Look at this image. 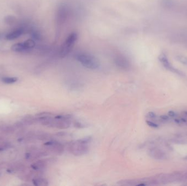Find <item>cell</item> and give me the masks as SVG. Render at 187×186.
<instances>
[{
	"mask_svg": "<svg viewBox=\"0 0 187 186\" xmlns=\"http://www.w3.org/2000/svg\"><path fill=\"white\" fill-rule=\"evenodd\" d=\"M36 121L46 126L55 128L67 129L71 126L72 118L69 115H55L48 112L37 114Z\"/></svg>",
	"mask_w": 187,
	"mask_h": 186,
	"instance_id": "obj_1",
	"label": "cell"
},
{
	"mask_svg": "<svg viewBox=\"0 0 187 186\" xmlns=\"http://www.w3.org/2000/svg\"><path fill=\"white\" fill-rule=\"evenodd\" d=\"M90 140V138L85 137L70 142L69 145L70 152L75 156L86 155L89 152Z\"/></svg>",
	"mask_w": 187,
	"mask_h": 186,
	"instance_id": "obj_2",
	"label": "cell"
},
{
	"mask_svg": "<svg viewBox=\"0 0 187 186\" xmlns=\"http://www.w3.org/2000/svg\"><path fill=\"white\" fill-rule=\"evenodd\" d=\"M76 60L85 68L96 69L100 67V62L95 56L85 53H78L76 55Z\"/></svg>",
	"mask_w": 187,
	"mask_h": 186,
	"instance_id": "obj_3",
	"label": "cell"
},
{
	"mask_svg": "<svg viewBox=\"0 0 187 186\" xmlns=\"http://www.w3.org/2000/svg\"><path fill=\"white\" fill-rule=\"evenodd\" d=\"M77 38L78 35L76 32L70 34L60 48V55L61 58H64L71 51L77 40Z\"/></svg>",
	"mask_w": 187,
	"mask_h": 186,
	"instance_id": "obj_4",
	"label": "cell"
},
{
	"mask_svg": "<svg viewBox=\"0 0 187 186\" xmlns=\"http://www.w3.org/2000/svg\"><path fill=\"white\" fill-rule=\"evenodd\" d=\"M45 145L49 151L57 155H61L64 151V145L61 143L56 141L51 140L46 142Z\"/></svg>",
	"mask_w": 187,
	"mask_h": 186,
	"instance_id": "obj_5",
	"label": "cell"
},
{
	"mask_svg": "<svg viewBox=\"0 0 187 186\" xmlns=\"http://www.w3.org/2000/svg\"><path fill=\"white\" fill-rule=\"evenodd\" d=\"M159 60L161 61V63L163 64L164 67L165 68L169 69V71L173 72L174 73H177L178 74H181L182 73L180 71H178L177 69L175 68L174 67L172 66L171 63H170L169 61L167 58V56L165 55V53H161V55L159 56Z\"/></svg>",
	"mask_w": 187,
	"mask_h": 186,
	"instance_id": "obj_6",
	"label": "cell"
},
{
	"mask_svg": "<svg viewBox=\"0 0 187 186\" xmlns=\"http://www.w3.org/2000/svg\"><path fill=\"white\" fill-rule=\"evenodd\" d=\"M116 65L122 69H127L129 68L130 63L129 61L124 57H118L115 60Z\"/></svg>",
	"mask_w": 187,
	"mask_h": 186,
	"instance_id": "obj_7",
	"label": "cell"
},
{
	"mask_svg": "<svg viewBox=\"0 0 187 186\" xmlns=\"http://www.w3.org/2000/svg\"><path fill=\"white\" fill-rule=\"evenodd\" d=\"M23 32H24V30L22 29H17L8 34H7L6 36V38L8 40H14L15 39L19 38L20 35H22Z\"/></svg>",
	"mask_w": 187,
	"mask_h": 186,
	"instance_id": "obj_8",
	"label": "cell"
},
{
	"mask_svg": "<svg viewBox=\"0 0 187 186\" xmlns=\"http://www.w3.org/2000/svg\"><path fill=\"white\" fill-rule=\"evenodd\" d=\"M47 166V163L45 160H38L31 165V168L36 171L42 170Z\"/></svg>",
	"mask_w": 187,
	"mask_h": 186,
	"instance_id": "obj_9",
	"label": "cell"
},
{
	"mask_svg": "<svg viewBox=\"0 0 187 186\" xmlns=\"http://www.w3.org/2000/svg\"><path fill=\"white\" fill-rule=\"evenodd\" d=\"M149 154L152 157L158 160L162 159L164 157V154L161 152V151L156 148L151 149L149 151Z\"/></svg>",
	"mask_w": 187,
	"mask_h": 186,
	"instance_id": "obj_10",
	"label": "cell"
},
{
	"mask_svg": "<svg viewBox=\"0 0 187 186\" xmlns=\"http://www.w3.org/2000/svg\"><path fill=\"white\" fill-rule=\"evenodd\" d=\"M32 183L35 186H48V181L47 179L42 177H36L32 179Z\"/></svg>",
	"mask_w": 187,
	"mask_h": 186,
	"instance_id": "obj_11",
	"label": "cell"
},
{
	"mask_svg": "<svg viewBox=\"0 0 187 186\" xmlns=\"http://www.w3.org/2000/svg\"><path fill=\"white\" fill-rule=\"evenodd\" d=\"M22 122L24 124L25 126H29L34 124L35 122H37V121L35 117L29 115L25 116L24 118L22 119Z\"/></svg>",
	"mask_w": 187,
	"mask_h": 186,
	"instance_id": "obj_12",
	"label": "cell"
},
{
	"mask_svg": "<svg viewBox=\"0 0 187 186\" xmlns=\"http://www.w3.org/2000/svg\"><path fill=\"white\" fill-rule=\"evenodd\" d=\"M11 49L14 52H18V53H22V52L27 51L26 49L25 48L23 43H18L14 44L12 46Z\"/></svg>",
	"mask_w": 187,
	"mask_h": 186,
	"instance_id": "obj_13",
	"label": "cell"
},
{
	"mask_svg": "<svg viewBox=\"0 0 187 186\" xmlns=\"http://www.w3.org/2000/svg\"><path fill=\"white\" fill-rule=\"evenodd\" d=\"M23 44L27 50L34 48L36 45V43L33 40H27L25 41L24 42H23Z\"/></svg>",
	"mask_w": 187,
	"mask_h": 186,
	"instance_id": "obj_14",
	"label": "cell"
},
{
	"mask_svg": "<svg viewBox=\"0 0 187 186\" xmlns=\"http://www.w3.org/2000/svg\"><path fill=\"white\" fill-rule=\"evenodd\" d=\"M18 79L17 77H5L2 78V81L7 84H11L18 81Z\"/></svg>",
	"mask_w": 187,
	"mask_h": 186,
	"instance_id": "obj_15",
	"label": "cell"
},
{
	"mask_svg": "<svg viewBox=\"0 0 187 186\" xmlns=\"http://www.w3.org/2000/svg\"><path fill=\"white\" fill-rule=\"evenodd\" d=\"M16 20L17 19H16V16L9 15V16H5L4 18V22L5 24L8 25H12L16 22Z\"/></svg>",
	"mask_w": 187,
	"mask_h": 186,
	"instance_id": "obj_16",
	"label": "cell"
},
{
	"mask_svg": "<svg viewBox=\"0 0 187 186\" xmlns=\"http://www.w3.org/2000/svg\"><path fill=\"white\" fill-rule=\"evenodd\" d=\"M177 59L180 62L182 63L183 64L187 65V58L185 57L184 56L178 55L177 56Z\"/></svg>",
	"mask_w": 187,
	"mask_h": 186,
	"instance_id": "obj_17",
	"label": "cell"
},
{
	"mask_svg": "<svg viewBox=\"0 0 187 186\" xmlns=\"http://www.w3.org/2000/svg\"><path fill=\"white\" fill-rule=\"evenodd\" d=\"M32 38H34V40H41V35L37 31H34L32 33Z\"/></svg>",
	"mask_w": 187,
	"mask_h": 186,
	"instance_id": "obj_18",
	"label": "cell"
},
{
	"mask_svg": "<svg viewBox=\"0 0 187 186\" xmlns=\"http://www.w3.org/2000/svg\"><path fill=\"white\" fill-rule=\"evenodd\" d=\"M147 124L149 126L151 127H153V128H156L158 127V125L155 123L154 122H152L151 121H149V120H147L146 121Z\"/></svg>",
	"mask_w": 187,
	"mask_h": 186,
	"instance_id": "obj_19",
	"label": "cell"
},
{
	"mask_svg": "<svg viewBox=\"0 0 187 186\" xmlns=\"http://www.w3.org/2000/svg\"><path fill=\"white\" fill-rule=\"evenodd\" d=\"M147 118L150 119H153L156 118V115L153 112H150L147 114Z\"/></svg>",
	"mask_w": 187,
	"mask_h": 186,
	"instance_id": "obj_20",
	"label": "cell"
},
{
	"mask_svg": "<svg viewBox=\"0 0 187 186\" xmlns=\"http://www.w3.org/2000/svg\"><path fill=\"white\" fill-rule=\"evenodd\" d=\"M161 118L162 119H163V120H166V119H167V117L166 116H161Z\"/></svg>",
	"mask_w": 187,
	"mask_h": 186,
	"instance_id": "obj_21",
	"label": "cell"
},
{
	"mask_svg": "<svg viewBox=\"0 0 187 186\" xmlns=\"http://www.w3.org/2000/svg\"><path fill=\"white\" fill-rule=\"evenodd\" d=\"M169 115L170 116H174V115H175V114H174V113H173L172 111H170Z\"/></svg>",
	"mask_w": 187,
	"mask_h": 186,
	"instance_id": "obj_22",
	"label": "cell"
},
{
	"mask_svg": "<svg viewBox=\"0 0 187 186\" xmlns=\"http://www.w3.org/2000/svg\"><path fill=\"white\" fill-rule=\"evenodd\" d=\"M2 34H1V33H0V39H1V37H2Z\"/></svg>",
	"mask_w": 187,
	"mask_h": 186,
	"instance_id": "obj_23",
	"label": "cell"
}]
</instances>
